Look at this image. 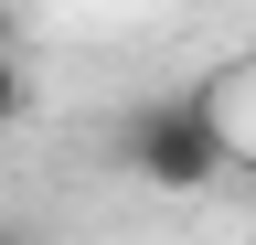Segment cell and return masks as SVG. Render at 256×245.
I'll list each match as a JSON object with an SVG mask.
<instances>
[{
  "instance_id": "1",
  "label": "cell",
  "mask_w": 256,
  "mask_h": 245,
  "mask_svg": "<svg viewBox=\"0 0 256 245\" xmlns=\"http://www.w3.org/2000/svg\"><path fill=\"white\" fill-rule=\"evenodd\" d=\"M107 149H118V171L139 181V192H214L224 171V128H214V107H203V85H160V96H128L118 107V128H107Z\"/></svg>"
},
{
  "instance_id": "2",
  "label": "cell",
  "mask_w": 256,
  "mask_h": 245,
  "mask_svg": "<svg viewBox=\"0 0 256 245\" xmlns=\"http://www.w3.org/2000/svg\"><path fill=\"white\" fill-rule=\"evenodd\" d=\"M203 107H214V128H224V160L256 171V53L224 64V75H203Z\"/></svg>"
},
{
  "instance_id": "3",
  "label": "cell",
  "mask_w": 256,
  "mask_h": 245,
  "mask_svg": "<svg viewBox=\"0 0 256 245\" xmlns=\"http://www.w3.org/2000/svg\"><path fill=\"white\" fill-rule=\"evenodd\" d=\"M22 117H32V64L0 53V128H22Z\"/></svg>"
},
{
  "instance_id": "4",
  "label": "cell",
  "mask_w": 256,
  "mask_h": 245,
  "mask_svg": "<svg viewBox=\"0 0 256 245\" xmlns=\"http://www.w3.org/2000/svg\"><path fill=\"white\" fill-rule=\"evenodd\" d=\"M0 53H22V0H0Z\"/></svg>"
},
{
  "instance_id": "5",
  "label": "cell",
  "mask_w": 256,
  "mask_h": 245,
  "mask_svg": "<svg viewBox=\"0 0 256 245\" xmlns=\"http://www.w3.org/2000/svg\"><path fill=\"white\" fill-rule=\"evenodd\" d=\"M0 245H32V235H22V224H0Z\"/></svg>"
}]
</instances>
